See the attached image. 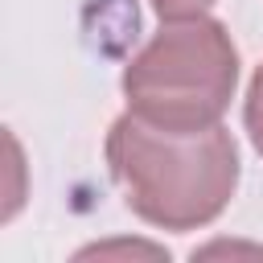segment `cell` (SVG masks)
Masks as SVG:
<instances>
[{
	"label": "cell",
	"instance_id": "277c9868",
	"mask_svg": "<svg viewBox=\"0 0 263 263\" xmlns=\"http://www.w3.org/2000/svg\"><path fill=\"white\" fill-rule=\"evenodd\" d=\"M218 0H152V8H156V16L160 21H185V16H201V12H210Z\"/></svg>",
	"mask_w": 263,
	"mask_h": 263
},
{
	"label": "cell",
	"instance_id": "3957f363",
	"mask_svg": "<svg viewBox=\"0 0 263 263\" xmlns=\"http://www.w3.org/2000/svg\"><path fill=\"white\" fill-rule=\"evenodd\" d=\"M242 127H247L255 152L263 156V66H255V74H251V86L242 99Z\"/></svg>",
	"mask_w": 263,
	"mask_h": 263
},
{
	"label": "cell",
	"instance_id": "6da1fadb",
	"mask_svg": "<svg viewBox=\"0 0 263 263\" xmlns=\"http://www.w3.org/2000/svg\"><path fill=\"white\" fill-rule=\"evenodd\" d=\"M107 168L140 222L185 234L210 226L230 205L238 189V144L222 123L168 132L127 111L107 132Z\"/></svg>",
	"mask_w": 263,
	"mask_h": 263
},
{
	"label": "cell",
	"instance_id": "7a4b0ae2",
	"mask_svg": "<svg viewBox=\"0 0 263 263\" xmlns=\"http://www.w3.org/2000/svg\"><path fill=\"white\" fill-rule=\"evenodd\" d=\"M127 111L168 132L222 123L238 86V45L218 16L164 21L160 33L123 66Z\"/></svg>",
	"mask_w": 263,
	"mask_h": 263
}]
</instances>
